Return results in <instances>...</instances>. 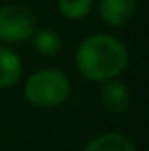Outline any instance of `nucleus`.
<instances>
[{
  "label": "nucleus",
  "mask_w": 149,
  "mask_h": 151,
  "mask_svg": "<svg viewBox=\"0 0 149 151\" xmlns=\"http://www.w3.org/2000/svg\"><path fill=\"white\" fill-rule=\"evenodd\" d=\"M128 65V49L121 39L109 34L88 35L75 51V67L79 74L91 83L116 79Z\"/></svg>",
  "instance_id": "f257e3e1"
},
{
  "label": "nucleus",
  "mask_w": 149,
  "mask_h": 151,
  "mask_svg": "<svg viewBox=\"0 0 149 151\" xmlns=\"http://www.w3.org/2000/svg\"><path fill=\"white\" fill-rule=\"evenodd\" d=\"M69 76L58 69H40L25 83V99L37 109H53L70 99Z\"/></svg>",
  "instance_id": "f03ea898"
},
{
  "label": "nucleus",
  "mask_w": 149,
  "mask_h": 151,
  "mask_svg": "<svg viewBox=\"0 0 149 151\" xmlns=\"http://www.w3.org/2000/svg\"><path fill=\"white\" fill-rule=\"evenodd\" d=\"M37 32L35 12L21 4H9L0 7V40L7 44H19L30 40Z\"/></svg>",
  "instance_id": "7ed1b4c3"
},
{
  "label": "nucleus",
  "mask_w": 149,
  "mask_h": 151,
  "mask_svg": "<svg viewBox=\"0 0 149 151\" xmlns=\"http://www.w3.org/2000/svg\"><path fill=\"white\" fill-rule=\"evenodd\" d=\"M100 102H102L104 109H107L109 113L123 114L125 111H128V107L132 104V91L117 77L116 79H109V81L102 83Z\"/></svg>",
  "instance_id": "20e7f679"
},
{
  "label": "nucleus",
  "mask_w": 149,
  "mask_h": 151,
  "mask_svg": "<svg viewBox=\"0 0 149 151\" xmlns=\"http://www.w3.org/2000/svg\"><path fill=\"white\" fill-rule=\"evenodd\" d=\"M137 11V0H100L98 12L105 25L119 28L126 25Z\"/></svg>",
  "instance_id": "39448f33"
},
{
  "label": "nucleus",
  "mask_w": 149,
  "mask_h": 151,
  "mask_svg": "<svg viewBox=\"0 0 149 151\" xmlns=\"http://www.w3.org/2000/svg\"><path fill=\"white\" fill-rule=\"evenodd\" d=\"M23 74V63L16 51L7 46H0V88H12L19 83Z\"/></svg>",
  "instance_id": "423d86ee"
},
{
  "label": "nucleus",
  "mask_w": 149,
  "mask_h": 151,
  "mask_svg": "<svg viewBox=\"0 0 149 151\" xmlns=\"http://www.w3.org/2000/svg\"><path fill=\"white\" fill-rule=\"evenodd\" d=\"M82 151H137L133 141L119 132H105L86 142Z\"/></svg>",
  "instance_id": "0eeeda50"
},
{
  "label": "nucleus",
  "mask_w": 149,
  "mask_h": 151,
  "mask_svg": "<svg viewBox=\"0 0 149 151\" xmlns=\"http://www.w3.org/2000/svg\"><path fill=\"white\" fill-rule=\"evenodd\" d=\"M32 46L34 49L37 51L40 56L44 58H54L60 55L62 47H63V42L58 32L51 30V28H42L37 30L34 35H32Z\"/></svg>",
  "instance_id": "6e6552de"
},
{
  "label": "nucleus",
  "mask_w": 149,
  "mask_h": 151,
  "mask_svg": "<svg viewBox=\"0 0 149 151\" xmlns=\"http://www.w3.org/2000/svg\"><path fill=\"white\" fill-rule=\"evenodd\" d=\"M93 0H58V9L67 19H82L90 14Z\"/></svg>",
  "instance_id": "1a4fd4ad"
}]
</instances>
